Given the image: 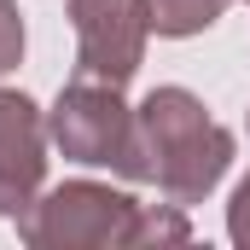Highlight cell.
<instances>
[{
  "label": "cell",
  "instance_id": "cell-1",
  "mask_svg": "<svg viewBox=\"0 0 250 250\" xmlns=\"http://www.w3.org/2000/svg\"><path fill=\"white\" fill-rule=\"evenodd\" d=\"M140 117V140H146V163L151 181L163 187L169 204H198L233 163V134L215 123L187 87H157L146 93Z\"/></svg>",
  "mask_w": 250,
  "mask_h": 250
},
{
  "label": "cell",
  "instance_id": "cell-2",
  "mask_svg": "<svg viewBox=\"0 0 250 250\" xmlns=\"http://www.w3.org/2000/svg\"><path fill=\"white\" fill-rule=\"evenodd\" d=\"M53 140L64 157L93 163V169H117L128 181H151L146 163V140H140V117L123 105V87L105 82H70L53 111Z\"/></svg>",
  "mask_w": 250,
  "mask_h": 250
},
{
  "label": "cell",
  "instance_id": "cell-3",
  "mask_svg": "<svg viewBox=\"0 0 250 250\" xmlns=\"http://www.w3.org/2000/svg\"><path fill=\"white\" fill-rule=\"evenodd\" d=\"M140 204L128 192L93 187V181H70L47 192L35 209L18 215V233L29 245H128Z\"/></svg>",
  "mask_w": 250,
  "mask_h": 250
},
{
  "label": "cell",
  "instance_id": "cell-4",
  "mask_svg": "<svg viewBox=\"0 0 250 250\" xmlns=\"http://www.w3.org/2000/svg\"><path fill=\"white\" fill-rule=\"evenodd\" d=\"M76 23V82H105L123 87L146 59V0H70Z\"/></svg>",
  "mask_w": 250,
  "mask_h": 250
},
{
  "label": "cell",
  "instance_id": "cell-5",
  "mask_svg": "<svg viewBox=\"0 0 250 250\" xmlns=\"http://www.w3.org/2000/svg\"><path fill=\"white\" fill-rule=\"evenodd\" d=\"M47 175V128L23 93L0 87V215H23Z\"/></svg>",
  "mask_w": 250,
  "mask_h": 250
},
{
  "label": "cell",
  "instance_id": "cell-6",
  "mask_svg": "<svg viewBox=\"0 0 250 250\" xmlns=\"http://www.w3.org/2000/svg\"><path fill=\"white\" fill-rule=\"evenodd\" d=\"M227 0H146V18L157 35H198L221 18Z\"/></svg>",
  "mask_w": 250,
  "mask_h": 250
},
{
  "label": "cell",
  "instance_id": "cell-7",
  "mask_svg": "<svg viewBox=\"0 0 250 250\" xmlns=\"http://www.w3.org/2000/svg\"><path fill=\"white\" fill-rule=\"evenodd\" d=\"M187 233H192V227H187V215H181V204H175V215H163V209H140L128 245H146V239H169V245H181Z\"/></svg>",
  "mask_w": 250,
  "mask_h": 250
},
{
  "label": "cell",
  "instance_id": "cell-8",
  "mask_svg": "<svg viewBox=\"0 0 250 250\" xmlns=\"http://www.w3.org/2000/svg\"><path fill=\"white\" fill-rule=\"evenodd\" d=\"M18 59H23V23H18V6L0 0V76L18 70Z\"/></svg>",
  "mask_w": 250,
  "mask_h": 250
},
{
  "label": "cell",
  "instance_id": "cell-9",
  "mask_svg": "<svg viewBox=\"0 0 250 250\" xmlns=\"http://www.w3.org/2000/svg\"><path fill=\"white\" fill-rule=\"evenodd\" d=\"M227 233H233V245L250 250V181L233 192V204H227Z\"/></svg>",
  "mask_w": 250,
  "mask_h": 250
}]
</instances>
